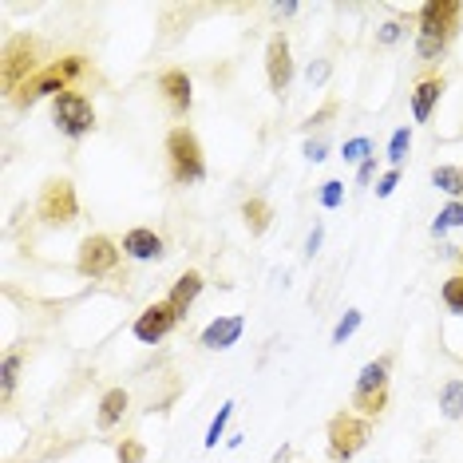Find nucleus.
<instances>
[{
	"instance_id": "nucleus-21",
	"label": "nucleus",
	"mask_w": 463,
	"mask_h": 463,
	"mask_svg": "<svg viewBox=\"0 0 463 463\" xmlns=\"http://www.w3.org/2000/svg\"><path fill=\"white\" fill-rule=\"evenodd\" d=\"M463 226V202H451V206H443L436 222H432V234H448V230Z\"/></svg>"
},
{
	"instance_id": "nucleus-25",
	"label": "nucleus",
	"mask_w": 463,
	"mask_h": 463,
	"mask_svg": "<svg viewBox=\"0 0 463 463\" xmlns=\"http://www.w3.org/2000/svg\"><path fill=\"white\" fill-rule=\"evenodd\" d=\"M357 329H360V309H349L345 317L337 321V329H333V345H345V341L353 337Z\"/></svg>"
},
{
	"instance_id": "nucleus-28",
	"label": "nucleus",
	"mask_w": 463,
	"mask_h": 463,
	"mask_svg": "<svg viewBox=\"0 0 463 463\" xmlns=\"http://www.w3.org/2000/svg\"><path fill=\"white\" fill-rule=\"evenodd\" d=\"M337 111H341V99H337V96H329L325 104H321V111H313V115L305 119V127H309V131H313V127H325L329 119L337 115Z\"/></svg>"
},
{
	"instance_id": "nucleus-8",
	"label": "nucleus",
	"mask_w": 463,
	"mask_h": 463,
	"mask_svg": "<svg viewBox=\"0 0 463 463\" xmlns=\"http://www.w3.org/2000/svg\"><path fill=\"white\" fill-rule=\"evenodd\" d=\"M52 119L60 127V135L83 139L96 127V107H91V99L83 91H63V96L52 99Z\"/></svg>"
},
{
	"instance_id": "nucleus-20",
	"label": "nucleus",
	"mask_w": 463,
	"mask_h": 463,
	"mask_svg": "<svg viewBox=\"0 0 463 463\" xmlns=\"http://www.w3.org/2000/svg\"><path fill=\"white\" fill-rule=\"evenodd\" d=\"M432 182H436L443 194H451V198H463V166H436V171H432Z\"/></svg>"
},
{
	"instance_id": "nucleus-24",
	"label": "nucleus",
	"mask_w": 463,
	"mask_h": 463,
	"mask_svg": "<svg viewBox=\"0 0 463 463\" xmlns=\"http://www.w3.org/2000/svg\"><path fill=\"white\" fill-rule=\"evenodd\" d=\"M408 151H412V131L400 127V131L392 135V143H388V159H392V166H400L404 159H408Z\"/></svg>"
},
{
	"instance_id": "nucleus-5",
	"label": "nucleus",
	"mask_w": 463,
	"mask_h": 463,
	"mask_svg": "<svg viewBox=\"0 0 463 463\" xmlns=\"http://www.w3.org/2000/svg\"><path fill=\"white\" fill-rule=\"evenodd\" d=\"M36 48H40V44H36V36H28V32H16V36L4 40V52H0V80H4L8 96H16V91L40 72L36 68Z\"/></svg>"
},
{
	"instance_id": "nucleus-37",
	"label": "nucleus",
	"mask_w": 463,
	"mask_h": 463,
	"mask_svg": "<svg viewBox=\"0 0 463 463\" xmlns=\"http://www.w3.org/2000/svg\"><path fill=\"white\" fill-rule=\"evenodd\" d=\"M317 246H321V226L309 234V246H305V249H309V254H317Z\"/></svg>"
},
{
	"instance_id": "nucleus-11",
	"label": "nucleus",
	"mask_w": 463,
	"mask_h": 463,
	"mask_svg": "<svg viewBox=\"0 0 463 463\" xmlns=\"http://www.w3.org/2000/svg\"><path fill=\"white\" fill-rule=\"evenodd\" d=\"M179 313H174V305L171 301H155V305H147L143 313L135 317V341H143V345H155V341H163L166 333H171L174 325H179Z\"/></svg>"
},
{
	"instance_id": "nucleus-32",
	"label": "nucleus",
	"mask_w": 463,
	"mask_h": 463,
	"mask_svg": "<svg viewBox=\"0 0 463 463\" xmlns=\"http://www.w3.org/2000/svg\"><path fill=\"white\" fill-rule=\"evenodd\" d=\"M400 32H404L400 21H388V24L381 28V36H376V40H381V44H396V40H400Z\"/></svg>"
},
{
	"instance_id": "nucleus-12",
	"label": "nucleus",
	"mask_w": 463,
	"mask_h": 463,
	"mask_svg": "<svg viewBox=\"0 0 463 463\" xmlns=\"http://www.w3.org/2000/svg\"><path fill=\"white\" fill-rule=\"evenodd\" d=\"M159 91H163L166 107H171L174 115H187L190 104H194V83L182 68H163L159 72Z\"/></svg>"
},
{
	"instance_id": "nucleus-13",
	"label": "nucleus",
	"mask_w": 463,
	"mask_h": 463,
	"mask_svg": "<svg viewBox=\"0 0 463 463\" xmlns=\"http://www.w3.org/2000/svg\"><path fill=\"white\" fill-rule=\"evenodd\" d=\"M443 88H448V80H443L440 72L416 80V88H412V119H416V123H428V119H432V111H436Z\"/></svg>"
},
{
	"instance_id": "nucleus-30",
	"label": "nucleus",
	"mask_w": 463,
	"mask_h": 463,
	"mask_svg": "<svg viewBox=\"0 0 463 463\" xmlns=\"http://www.w3.org/2000/svg\"><path fill=\"white\" fill-rule=\"evenodd\" d=\"M115 456H119V463H143L147 459V448L139 440H119Z\"/></svg>"
},
{
	"instance_id": "nucleus-33",
	"label": "nucleus",
	"mask_w": 463,
	"mask_h": 463,
	"mask_svg": "<svg viewBox=\"0 0 463 463\" xmlns=\"http://www.w3.org/2000/svg\"><path fill=\"white\" fill-rule=\"evenodd\" d=\"M325 76H329V63H325V60H321V63H309V83H321Z\"/></svg>"
},
{
	"instance_id": "nucleus-38",
	"label": "nucleus",
	"mask_w": 463,
	"mask_h": 463,
	"mask_svg": "<svg viewBox=\"0 0 463 463\" xmlns=\"http://www.w3.org/2000/svg\"><path fill=\"white\" fill-rule=\"evenodd\" d=\"M274 13H277V16H293V13H298V4H293V0H290V4H277Z\"/></svg>"
},
{
	"instance_id": "nucleus-18",
	"label": "nucleus",
	"mask_w": 463,
	"mask_h": 463,
	"mask_svg": "<svg viewBox=\"0 0 463 463\" xmlns=\"http://www.w3.org/2000/svg\"><path fill=\"white\" fill-rule=\"evenodd\" d=\"M242 218H246V226H249V234H265L270 230V222H274V206L265 198H257V194H249V198L242 202Z\"/></svg>"
},
{
	"instance_id": "nucleus-9",
	"label": "nucleus",
	"mask_w": 463,
	"mask_h": 463,
	"mask_svg": "<svg viewBox=\"0 0 463 463\" xmlns=\"http://www.w3.org/2000/svg\"><path fill=\"white\" fill-rule=\"evenodd\" d=\"M119 265V246L111 242L107 234H88L80 242V254H76V270L83 277H104Z\"/></svg>"
},
{
	"instance_id": "nucleus-36",
	"label": "nucleus",
	"mask_w": 463,
	"mask_h": 463,
	"mask_svg": "<svg viewBox=\"0 0 463 463\" xmlns=\"http://www.w3.org/2000/svg\"><path fill=\"white\" fill-rule=\"evenodd\" d=\"M290 456H293V448H290V443H282V451H274L270 463H290Z\"/></svg>"
},
{
	"instance_id": "nucleus-3",
	"label": "nucleus",
	"mask_w": 463,
	"mask_h": 463,
	"mask_svg": "<svg viewBox=\"0 0 463 463\" xmlns=\"http://www.w3.org/2000/svg\"><path fill=\"white\" fill-rule=\"evenodd\" d=\"M166 166H171V179L179 187L206 179V155H202V143L190 127H171L166 131Z\"/></svg>"
},
{
	"instance_id": "nucleus-34",
	"label": "nucleus",
	"mask_w": 463,
	"mask_h": 463,
	"mask_svg": "<svg viewBox=\"0 0 463 463\" xmlns=\"http://www.w3.org/2000/svg\"><path fill=\"white\" fill-rule=\"evenodd\" d=\"M305 155H309L313 163H321V159H325V143H321V139H317V143H305Z\"/></svg>"
},
{
	"instance_id": "nucleus-29",
	"label": "nucleus",
	"mask_w": 463,
	"mask_h": 463,
	"mask_svg": "<svg viewBox=\"0 0 463 463\" xmlns=\"http://www.w3.org/2000/svg\"><path fill=\"white\" fill-rule=\"evenodd\" d=\"M368 155H373V143H368V139H349L341 159L345 163H368Z\"/></svg>"
},
{
	"instance_id": "nucleus-19",
	"label": "nucleus",
	"mask_w": 463,
	"mask_h": 463,
	"mask_svg": "<svg viewBox=\"0 0 463 463\" xmlns=\"http://www.w3.org/2000/svg\"><path fill=\"white\" fill-rule=\"evenodd\" d=\"M440 408L448 420H463V381H448L440 388Z\"/></svg>"
},
{
	"instance_id": "nucleus-1",
	"label": "nucleus",
	"mask_w": 463,
	"mask_h": 463,
	"mask_svg": "<svg viewBox=\"0 0 463 463\" xmlns=\"http://www.w3.org/2000/svg\"><path fill=\"white\" fill-rule=\"evenodd\" d=\"M463 21V4L459 0H428L420 8V36H416V55L420 60H436L448 52V44L456 40Z\"/></svg>"
},
{
	"instance_id": "nucleus-22",
	"label": "nucleus",
	"mask_w": 463,
	"mask_h": 463,
	"mask_svg": "<svg viewBox=\"0 0 463 463\" xmlns=\"http://www.w3.org/2000/svg\"><path fill=\"white\" fill-rule=\"evenodd\" d=\"M230 416H234V400H226V404H222V408H218V416H215V420H210V428H206V440H202V443H206V448H218V440H222V432H226Z\"/></svg>"
},
{
	"instance_id": "nucleus-31",
	"label": "nucleus",
	"mask_w": 463,
	"mask_h": 463,
	"mask_svg": "<svg viewBox=\"0 0 463 463\" xmlns=\"http://www.w3.org/2000/svg\"><path fill=\"white\" fill-rule=\"evenodd\" d=\"M396 187H400V171H396V166H392V171H388L384 179L376 182V198H388V194H392Z\"/></svg>"
},
{
	"instance_id": "nucleus-39",
	"label": "nucleus",
	"mask_w": 463,
	"mask_h": 463,
	"mask_svg": "<svg viewBox=\"0 0 463 463\" xmlns=\"http://www.w3.org/2000/svg\"><path fill=\"white\" fill-rule=\"evenodd\" d=\"M459 265H463V249H459Z\"/></svg>"
},
{
	"instance_id": "nucleus-27",
	"label": "nucleus",
	"mask_w": 463,
	"mask_h": 463,
	"mask_svg": "<svg viewBox=\"0 0 463 463\" xmlns=\"http://www.w3.org/2000/svg\"><path fill=\"white\" fill-rule=\"evenodd\" d=\"M16 376H21V353H8V357H4V376H0V388H4V400L13 396Z\"/></svg>"
},
{
	"instance_id": "nucleus-14",
	"label": "nucleus",
	"mask_w": 463,
	"mask_h": 463,
	"mask_svg": "<svg viewBox=\"0 0 463 463\" xmlns=\"http://www.w3.org/2000/svg\"><path fill=\"white\" fill-rule=\"evenodd\" d=\"M246 329V317L242 313H226V317H215L206 329H202V349H230L238 345Z\"/></svg>"
},
{
	"instance_id": "nucleus-35",
	"label": "nucleus",
	"mask_w": 463,
	"mask_h": 463,
	"mask_svg": "<svg viewBox=\"0 0 463 463\" xmlns=\"http://www.w3.org/2000/svg\"><path fill=\"white\" fill-rule=\"evenodd\" d=\"M373 174H376V159L360 163V171H357V179H360V182H373Z\"/></svg>"
},
{
	"instance_id": "nucleus-15",
	"label": "nucleus",
	"mask_w": 463,
	"mask_h": 463,
	"mask_svg": "<svg viewBox=\"0 0 463 463\" xmlns=\"http://www.w3.org/2000/svg\"><path fill=\"white\" fill-rule=\"evenodd\" d=\"M123 254L135 257V262H159L166 249H163V238L155 234V230L135 226V230H127L123 234Z\"/></svg>"
},
{
	"instance_id": "nucleus-16",
	"label": "nucleus",
	"mask_w": 463,
	"mask_h": 463,
	"mask_svg": "<svg viewBox=\"0 0 463 463\" xmlns=\"http://www.w3.org/2000/svg\"><path fill=\"white\" fill-rule=\"evenodd\" d=\"M131 408V396H127V388H107L104 400H99V412H96V424L99 428H115L119 420H123V412Z\"/></svg>"
},
{
	"instance_id": "nucleus-7",
	"label": "nucleus",
	"mask_w": 463,
	"mask_h": 463,
	"mask_svg": "<svg viewBox=\"0 0 463 463\" xmlns=\"http://www.w3.org/2000/svg\"><path fill=\"white\" fill-rule=\"evenodd\" d=\"M36 215L48 226H68L80 215V198H76V182L55 174L40 187V198H36Z\"/></svg>"
},
{
	"instance_id": "nucleus-26",
	"label": "nucleus",
	"mask_w": 463,
	"mask_h": 463,
	"mask_svg": "<svg viewBox=\"0 0 463 463\" xmlns=\"http://www.w3.org/2000/svg\"><path fill=\"white\" fill-rule=\"evenodd\" d=\"M341 202H345V182H337V179L321 182V206H325V210H337Z\"/></svg>"
},
{
	"instance_id": "nucleus-6",
	"label": "nucleus",
	"mask_w": 463,
	"mask_h": 463,
	"mask_svg": "<svg viewBox=\"0 0 463 463\" xmlns=\"http://www.w3.org/2000/svg\"><path fill=\"white\" fill-rule=\"evenodd\" d=\"M325 432H329V459H333V463L357 459L360 451H365L368 436H373L368 420H365V416H357V412H337V416L329 420Z\"/></svg>"
},
{
	"instance_id": "nucleus-2",
	"label": "nucleus",
	"mask_w": 463,
	"mask_h": 463,
	"mask_svg": "<svg viewBox=\"0 0 463 463\" xmlns=\"http://www.w3.org/2000/svg\"><path fill=\"white\" fill-rule=\"evenodd\" d=\"M83 72H88V60H83V55H60V60L48 63V68H40L21 91H16L13 104L21 111H28L36 99H44V96L55 99V96H63V91H76V80L83 76Z\"/></svg>"
},
{
	"instance_id": "nucleus-4",
	"label": "nucleus",
	"mask_w": 463,
	"mask_h": 463,
	"mask_svg": "<svg viewBox=\"0 0 463 463\" xmlns=\"http://www.w3.org/2000/svg\"><path fill=\"white\" fill-rule=\"evenodd\" d=\"M392 353H381L376 360H368L357 376V388H353V408L357 416L365 420H376L384 408H388V376H392Z\"/></svg>"
},
{
	"instance_id": "nucleus-23",
	"label": "nucleus",
	"mask_w": 463,
	"mask_h": 463,
	"mask_svg": "<svg viewBox=\"0 0 463 463\" xmlns=\"http://www.w3.org/2000/svg\"><path fill=\"white\" fill-rule=\"evenodd\" d=\"M440 298H443V305H448L451 313H459V317H463V274H456V277H448V282H443Z\"/></svg>"
},
{
	"instance_id": "nucleus-17",
	"label": "nucleus",
	"mask_w": 463,
	"mask_h": 463,
	"mask_svg": "<svg viewBox=\"0 0 463 463\" xmlns=\"http://www.w3.org/2000/svg\"><path fill=\"white\" fill-rule=\"evenodd\" d=\"M198 293H202V274L198 270H187L179 282H174V290H171V298H166V301L174 305V313H179V317H187V309L198 301Z\"/></svg>"
},
{
	"instance_id": "nucleus-10",
	"label": "nucleus",
	"mask_w": 463,
	"mask_h": 463,
	"mask_svg": "<svg viewBox=\"0 0 463 463\" xmlns=\"http://www.w3.org/2000/svg\"><path fill=\"white\" fill-rule=\"evenodd\" d=\"M265 80H270V91L277 99L293 83V52H290V36L285 32H274L270 44H265Z\"/></svg>"
}]
</instances>
